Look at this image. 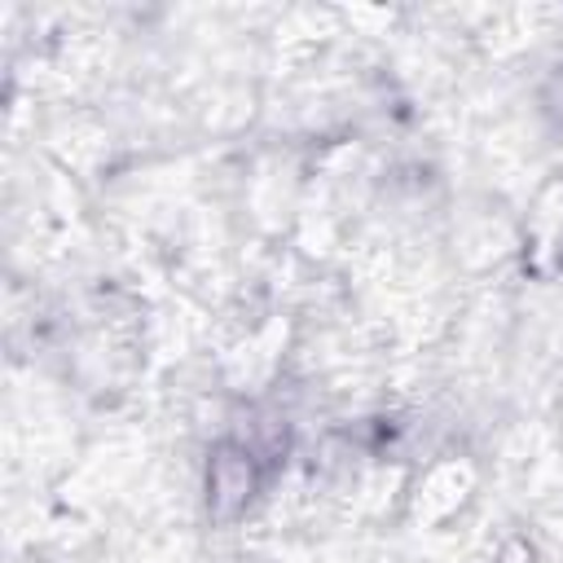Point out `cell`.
Returning <instances> with one entry per match:
<instances>
[{"label":"cell","mask_w":563,"mask_h":563,"mask_svg":"<svg viewBox=\"0 0 563 563\" xmlns=\"http://www.w3.org/2000/svg\"><path fill=\"white\" fill-rule=\"evenodd\" d=\"M264 493V457L251 440L224 435L207 449L202 462V510L216 528L242 523Z\"/></svg>","instance_id":"obj_1"},{"label":"cell","mask_w":563,"mask_h":563,"mask_svg":"<svg viewBox=\"0 0 563 563\" xmlns=\"http://www.w3.org/2000/svg\"><path fill=\"white\" fill-rule=\"evenodd\" d=\"M541 110H545L550 119H559V123H563V66L545 79V88H541Z\"/></svg>","instance_id":"obj_2"}]
</instances>
